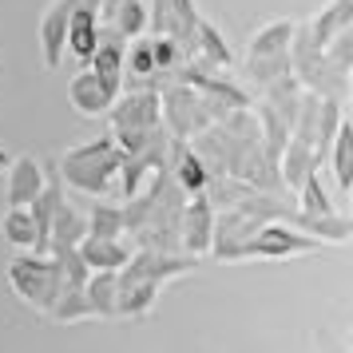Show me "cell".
I'll use <instances>...</instances> for the list:
<instances>
[{
    "mask_svg": "<svg viewBox=\"0 0 353 353\" xmlns=\"http://www.w3.org/2000/svg\"><path fill=\"white\" fill-rule=\"evenodd\" d=\"M163 286L151 278H135V274L119 270V294H115V318H143L155 310Z\"/></svg>",
    "mask_w": 353,
    "mask_h": 353,
    "instance_id": "obj_8",
    "label": "cell"
},
{
    "mask_svg": "<svg viewBox=\"0 0 353 353\" xmlns=\"http://www.w3.org/2000/svg\"><path fill=\"white\" fill-rule=\"evenodd\" d=\"M8 163H12V155H8V151H4V147H0V175H4V171H8Z\"/></svg>",
    "mask_w": 353,
    "mask_h": 353,
    "instance_id": "obj_29",
    "label": "cell"
},
{
    "mask_svg": "<svg viewBox=\"0 0 353 353\" xmlns=\"http://www.w3.org/2000/svg\"><path fill=\"white\" fill-rule=\"evenodd\" d=\"M8 286L24 305H32L40 314H52V305L64 290V278H60V266L52 254H36V250H20L12 262H8Z\"/></svg>",
    "mask_w": 353,
    "mask_h": 353,
    "instance_id": "obj_3",
    "label": "cell"
},
{
    "mask_svg": "<svg viewBox=\"0 0 353 353\" xmlns=\"http://www.w3.org/2000/svg\"><path fill=\"white\" fill-rule=\"evenodd\" d=\"M72 8H76V0H52L48 8H44V17H40V56H44V68L56 72L60 60H64V40H68V17H72Z\"/></svg>",
    "mask_w": 353,
    "mask_h": 353,
    "instance_id": "obj_7",
    "label": "cell"
},
{
    "mask_svg": "<svg viewBox=\"0 0 353 353\" xmlns=\"http://www.w3.org/2000/svg\"><path fill=\"white\" fill-rule=\"evenodd\" d=\"M96 44H99V12H92V8H72L64 52H72L80 64H88L92 52H96Z\"/></svg>",
    "mask_w": 353,
    "mask_h": 353,
    "instance_id": "obj_11",
    "label": "cell"
},
{
    "mask_svg": "<svg viewBox=\"0 0 353 353\" xmlns=\"http://www.w3.org/2000/svg\"><path fill=\"white\" fill-rule=\"evenodd\" d=\"M115 294H119V270H92L83 282V302L92 318H115Z\"/></svg>",
    "mask_w": 353,
    "mask_h": 353,
    "instance_id": "obj_16",
    "label": "cell"
},
{
    "mask_svg": "<svg viewBox=\"0 0 353 353\" xmlns=\"http://www.w3.org/2000/svg\"><path fill=\"white\" fill-rule=\"evenodd\" d=\"M294 32H298L294 20H270V24H262V28L250 36V44H246V60H258V56H286V52L294 48Z\"/></svg>",
    "mask_w": 353,
    "mask_h": 353,
    "instance_id": "obj_15",
    "label": "cell"
},
{
    "mask_svg": "<svg viewBox=\"0 0 353 353\" xmlns=\"http://www.w3.org/2000/svg\"><path fill=\"white\" fill-rule=\"evenodd\" d=\"M123 56H128V40L115 32L112 24H99V44H96V52H92V72H96L99 80L108 83V92L112 96H119L123 92Z\"/></svg>",
    "mask_w": 353,
    "mask_h": 353,
    "instance_id": "obj_6",
    "label": "cell"
},
{
    "mask_svg": "<svg viewBox=\"0 0 353 353\" xmlns=\"http://www.w3.org/2000/svg\"><path fill=\"white\" fill-rule=\"evenodd\" d=\"M108 24H112V28L123 36V40L147 36V0H119Z\"/></svg>",
    "mask_w": 353,
    "mask_h": 353,
    "instance_id": "obj_23",
    "label": "cell"
},
{
    "mask_svg": "<svg viewBox=\"0 0 353 353\" xmlns=\"http://www.w3.org/2000/svg\"><path fill=\"white\" fill-rule=\"evenodd\" d=\"M294 60H290V52L286 56H258V60H246V68H250V76H254L258 83H270L278 80V76H286V72H294Z\"/></svg>",
    "mask_w": 353,
    "mask_h": 353,
    "instance_id": "obj_27",
    "label": "cell"
},
{
    "mask_svg": "<svg viewBox=\"0 0 353 353\" xmlns=\"http://www.w3.org/2000/svg\"><path fill=\"white\" fill-rule=\"evenodd\" d=\"M325 159L334 163L337 191L350 194L353 191V123H350V119H341V123H337L334 139H330V151H325Z\"/></svg>",
    "mask_w": 353,
    "mask_h": 353,
    "instance_id": "obj_18",
    "label": "cell"
},
{
    "mask_svg": "<svg viewBox=\"0 0 353 353\" xmlns=\"http://www.w3.org/2000/svg\"><path fill=\"white\" fill-rule=\"evenodd\" d=\"M108 119H112V139L123 155H139L143 147L163 139L159 92H119L108 108Z\"/></svg>",
    "mask_w": 353,
    "mask_h": 353,
    "instance_id": "obj_2",
    "label": "cell"
},
{
    "mask_svg": "<svg viewBox=\"0 0 353 353\" xmlns=\"http://www.w3.org/2000/svg\"><path fill=\"white\" fill-rule=\"evenodd\" d=\"M128 230L123 223V207H112V203H99L88 210V234H96V239H119Z\"/></svg>",
    "mask_w": 353,
    "mask_h": 353,
    "instance_id": "obj_25",
    "label": "cell"
},
{
    "mask_svg": "<svg viewBox=\"0 0 353 353\" xmlns=\"http://www.w3.org/2000/svg\"><path fill=\"white\" fill-rule=\"evenodd\" d=\"M44 163L36 159V155H17V159L8 163V207H28L36 194L44 191Z\"/></svg>",
    "mask_w": 353,
    "mask_h": 353,
    "instance_id": "obj_9",
    "label": "cell"
},
{
    "mask_svg": "<svg viewBox=\"0 0 353 353\" xmlns=\"http://www.w3.org/2000/svg\"><path fill=\"white\" fill-rule=\"evenodd\" d=\"M151 52H155V68H175L179 56H183V48H179L171 36H151Z\"/></svg>",
    "mask_w": 353,
    "mask_h": 353,
    "instance_id": "obj_28",
    "label": "cell"
},
{
    "mask_svg": "<svg viewBox=\"0 0 353 353\" xmlns=\"http://www.w3.org/2000/svg\"><path fill=\"white\" fill-rule=\"evenodd\" d=\"M119 167H123V151L115 147L112 135L76 143L60 155V179L72 191L92 194V199L119 194Z\"/></svg>",
    "mask_w": 353,
    "mask_h": 353,
    "instance_id": "obj_1",
    "label": "cell"
},
{
    "mask_svg": "<svg viewBox=\"0 0 353 353\" xmlns=\"http://www.w3.org/2000/svg\"><path fill=\"white\" fill-rule=\"evenodd\" d=\"M207 183H210L207 163H203L191 147L179 139V143H175V187H179V191H187V194H199V191H207Z\"/></svg>",
    "mask_w": 353,
    "mask_h": 353,
    "instance_id": "obj_21",
    "label": "cell"
},
{
    "mask_svg": "<svg viewBox=\"0 0 353 353\" xmlns=\"http://www.w3.org/2000/svg\"><path fill=\"white\" fill-rule=\"evenodd\" d=\"M341 28H353V0H330V4L321 8L318 17L310 20V28H305V40H310V44L321 52L337 32H341Z\"/></svg>",
    "mask_w": 353,
    "mask_h": 353,
    "instance_id": "obj_13",
    "label": "cell"
},
{
    "mask_svg": "<svg viewBox=\"0 0 353 353\" xmlns=\"http://www.w3.org/2000/svg\"><path fill=\"white\" fill-rule=\"evenodd\" d=\"M210 239H214V207H210L207 191H199L179 214V246L191 258H203L210 254Z\"/></svg>",
    "mask_w": 353,
    "mask_h": 353,
    "instance_id": "obj_5",
    "label": "cell"
},
{
    "mask_svg": "<svg viewBox=\"0 0 353 353\" xmlns=\"http://www.w3.org/2000/svg\"><path fill=\"white\" fill-rule=\"evenodd\" d=\"M0 234H4L8 246H17V250H36V254H40V230H36V219H32L28 207H8L4 210Z\"/></svg>",
    "mask_w": 353,
    "mask_h": 353,
    "instance_id": "obj_20",
    "label": "cell"
},
{
    "mask_svg": "<svg viewBox=\"0 0 353 353\" xmlns=\"http://www.w3.org/2000/svg\"><path fill=\"white\" fill-rule=\"evenodd\" d=\"M341 353H345V350H341Z\"/></svg>",
    "mask_w": 353,
    "mask_h": 353,
    "instance_id": "obj_30",
    "label": "cell"
},
{
    "mask_svg": "<svg viewBox=\"0 0 353 353\" xmlns=\"http://www.w3.org/2000/svg\"><path fill=\"white\" fill-rule=\"evenodd\" d=\"M68 103H72L80 115H88V119H99V115H108V108L115 103V96L108 92V83L88 68V72H80V76H72V83H68Z\"/></svg>",
    "mask_w": 353,
    "mask_h": 353,
    "instance_id": "obj_10",
    "label": "cell"
},
{
    "mask_svg": "<svg viewBox=\"0 0 353 353\" xmlns=\"http://www.w3.org/2000/svg\"><path fill=\"white\" fill-rule=\"evenodd\" d=\"M321 242L302 234L298 226L282 223V219H270V223L254 226V234L239 246V258H298V254H314ZM234 258V262H239Z\"/></svg>",
    "mask_w": 353,
    "mask_h": 353,
    "instance_id": "obj_4",
    "label": "cell"
},
{
    "mask_svg": "<svg viewBox=\"0 0 353 353\" xmlns=\"http://www.w3.org/2000/svg\"><path fill=\"white\" fill-rule=\"evenodd\" d=\"M159 108L167 112V123H171V131H175L179 139H187L191 131H199L203 123H207V115H203V99H194L191 92H171L167 99H159Z\"/></svg>",
    "mask_w": 353,
    "mask_h": 353,
    "instance_id": "obj_12",
    "label": "cell"
},
{
    "mask_svg": "<svg viewBox=\"0 0 353 353\" xmlns=\"http://www.w3.org/2000/svg\"><path fill=\"white\" fill-rule=\"evenodd\" d=\"M194 48H199V56H203L210 68H230L234 64V56H230V48H226V40L219 36L214 24H207V20L194 24Z\"/></svg>",
    "mask_w": 353,
    "mask_h": 353,
    "instance_id": "obj_22",
    "label": "cell"
},
{
    "mask_svg": "<svg viewBox=\"0 0 353 353\" xmlns=\"http://www.w3.org/2000/svg\"><path fill=\"white\" fill-rule=\"evenodd\" d=\"M83 234H88V214L76 210L68 199H60V207H56L52 226H48V250L52 246H80Z\"/></svg>",
    "mask_w": 353,
    "mask_h": 353,
    "instance_id": "obj_19",
    "label": "cell"
},
{
    "mask_svg": "<svg viewBox=\"0 0 353 353\" xmlns=\"http://www.w3.org/2000/svg\"><path fill=\"white\" fill-rule=\"evenodd\" d=\"M278 163H282V183H286L290 191H298V187L305 183V175L318 171V155H314V147L305 143V139H294V135L286 139Z\"/></svg>",
    "mask_w": 353,
    "mask_h": 353,
    "instance_id": "obj_17",
    "label": "cell"
},
{
    "mask_svg": "<svg viewBox=\"0 0 353 353\" xmlns=\"http://www.w3.org/2000/svg\"><path fill=\"white\" fill-rule=\"evenodd\" d=\"M298 210H302V214H334V203H330V194L321 187L318 171H310L305 183L298 187Z\"/></svg>",
    "mask_w": 353,
    "mask_h": 353,
    "instance_id": "obj_26",
    "label": "cell"
},
{
    "mask_svg": "<svg viewBox=\"0 0 353 353\" xmlns=\"http://www.w3.org/2000/svg\"><path fill=\"white\" fill-rule=\"evenodd\" d=\"M88 270H123L128 266L131 250L123 246V239H96V234H83V242L76 246Z\"/></svg>",
    "mask_w": 353,
    "mask_h": 353,
    "instance_id": "obj_14",
    "label": "cell"
},
{
    "mask_svg": "<svg viewBox=\"0 0 353 353\" xmlns=\"http://www.w3.org/2000/svg\"><path fill=\"white\" fill-rule=\"evenodd\" d=\"M159 68H155V52H151V36H135L128 40V56H123V76L131 80H151Z\"/></svg>",
    "mask_w": 353,
    "mask_h": 353,
    "instance_id": "obj_24",
    "label": "cell"
}]
</instances>
